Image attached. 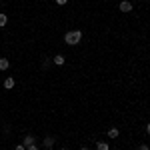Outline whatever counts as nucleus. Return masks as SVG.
<instances>
[{"mask_svg": "<svg viewBox=\"0 0 150 150\" xmlns=\"http://www.w3.org/2000/svg\"><path fill=\"white\" fill-rule=\"evenodd\" d=\"M82 40V32L80 30H68L66 34H64V42L68 44V46H76V44H80Z\"/></svg>", "mask_w": 150, "mask_h": 150, "instance_id": "nucleus-1", "label": "nucleus"}, {"mask_svg": "<svg viewBox=\"0 0 150 150\" xmlns=\"http://www.w3.org/2000/svg\"><path fill=\"white\" fill-rule=\"evenodd\" d=\"M118 8H120V12H132V4H130L128 0H122Z\"/></svg>", "mask_w": 150, "mask_h": 150, "instance_id": "nucleus-2", "label": "nucleus"}, {"mask_svg": "<svg viewBox=\"0 0 150 150\" xmlns=\"http://www.w3.org/2000/svg\"><path fill=\"white\" fill-rule=\"evenodd\" d=\"M14 84H16V80H14L12 76H8V78L4 80V88H6V90H10V88H14Z\"/></svg>", "mask_w": 150, "mask_h": 150, "instance_id": "nucleus-3", "label": "nucleus"}, {"mask_svg": "<svg viewBox=\"0 0 150 150\" xmlns=\"http://www.w3.org/2000/svg\"><path fill=\"white\" fill-rule=\"evenodd\" d=\"M34 136H32V134H28V136H24V140H22V144L24 146H30V144H34Z\"/></svg>", "mask_w": 150, "mask_h": 150, "instance_id": "nucleus-4", "label": "nucleus"}, {"mask_svg": "<svg viewBox=\"0 0 150 150\" xmlns=\"http://www.w3.org/2000/svg\"><path fill=\"white\" fill-rule=\"evenodd\" d=\"M52 62H54L56 66H62V64H64V56H62V54H56V56L52 58Z\"/></svg>", "mask_w": 150, "mask_h": 150, "instance_id": "nucleus-5", "label": "nucleus"}, {"mask_svg": "<svg viewBox=\"0 0 150 150\" xmlns=\"http://www.w3.org/2000/svg\"><path fill=\"white\" fill-rule=\"evenodd\" d=\"M42 144H44V148H52V146H54V138H50V136H46Z\"/></svg>", "mask_w": 150, "mask_h": 150, "instance_id": "nucleus-6", "label": "nucleus"}, {"mask_svg": "<svg viewBox=\"0 0 150 150\" xmlns=\"http://www.w3.org/2000/svg\"><path fill=\"white\" fill-rule=\"evenodd\" d=\"M6 24H8V16H6L4 12H0V28H4Z\"/></svg>", "mask_w": 150, "mask_h": 150, "instance_id": "nucleus-7", "label": "nucleus"}, {"mask_svg": "<svg viewBox=\"0 0 150 150\" xmlns=\"http://www.w3.org/2000/svg\"><path fill=\"white\" fill-rule=\"evenodd\" d=\"M118 134H120L118 128H110V130H108V138H118Z\"/></svg>", "mask_w": 150, "mask_h": 150, "instance_id": "nucleus-8", "label": "nucleus"}, {"mask_svg": "<svg viewBox=\"0 0 150 150\" xmlns=\"http://www.w3.org/2000/svg\"><path fill=\"white\" fill-rule=\"evenodd\" d=\"M8 66H10V62L6 58H0V70H8Z\"/></svg>", "mask_w": 150, "mask_h": 150, "instance_id": "nucleus-9", "label": "nucleus"}, {"mask_svg": "<svg viewBox=\"0 0 150 150\" xmlns=\"http://www.w3.org/2000/svg\"><path fill=\"white\" fill-rule=\"evenodd\" d=\"M108 142H96V150H108Z\"/></svg>", "mask_w": 150, "mask_h": 150, "instance_id": "nucleus-10", "label": "nucleus"}, {"mask_svg": "<svg viewBox=\"0 0 150 150\" xmlns=\"http://www.w3.org/2000/svg\"><path fill=\"white\" fill-rule=\"evenodd\" d=\"M26 150H40V148H38L36 144H30V146H26Z\"/></svg>", "mask_w": 150, "mask_h": 150, "instance_id": "nucleus-11", "label": "nucleus"}, {"mask_svg": "<svg viewBox=\"0 0 150 150\" xmlns=\"http://www.w3.org/2000/svg\"><path fill=\"white\" fill-rule=\"evenodd\" d=\"M14 150H26V146H24V144H16V148Z\"/></svg>", "mask_w": 150, "mask_h": 150, "instance_id": "nucleus-12", "label": "nucleus"}, {"mask_svg": "<svg viewBox=\"0 0 150 150\" xmlns=\"http://www.w3.org/2000/svg\"><path fill=\"white\" fill-rule=\"evenodd\" d=\"M66 2H68V0H56V4H58V6H64Z\"/></svg>", "mask_w": 150, "mask_h": 150, "instance_id": "nucleus-13", "label": "nucleus"}, {"mask_svg": "<svg viewBox=\"0 0 150 150\" xmlns=\"http://www.w3.org/2000/svg\"><path fill=\"white\" fill-rule=\"evenodd\" d=\"M136 150H150V148H148V146H146V144H140V146H138V148H136Z\"/></svg>", "mask_w": 150, "mask_h": 150, "instance_id": "nucleus-14", "label": "nucleus"}, {"mask_svg": "<svg viewBox=\"0 0 150 150\" xmlns=\"http://www.w3.org/2000/svg\"><path fill=\"white\" fill-rule=\"evenodd\" d=\"M146 132H148V134H150V122H148V124H146Z\"/></svg>", "mask_w": 150, "mask_h": 150, "instance_id": "nucleus-15", "label": "nucleus"}, {"mask_svg": "<svg viewBox=\"0 0 150 150\" xmlns=\"http://www.w3.org/2000/svg\"><path fill=\"white\" fill-rule=\"evenodd\" d=\"M80 150H88V148H80Z\"/></svg>", "mask_w": 150, "mask_h": 150, "instance_id": "nucleus-16", "label": "nucleus"}, {"mask_svg": "<svg viewBox=\"0 0 150 150\" xmlns=\"http://www.w3.org/2000/svg\"><path fill=\"white\" fill-rule=\"evenodd\" d=\"M60 150H66V148H60Z\"/></svg>", "mask_w": 150, "mask_h": 150, "instance_id": "nucleus-17", "label": "nucleus"}]
</instances>
